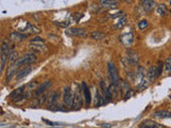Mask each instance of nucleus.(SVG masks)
Segmentation results:
<instances>
[{
	"instance_id": "obj_1",
	"label": "nucleus",
	"mask_w": 171,
	"mask_h": 128,
	"mask_svg": "<svg viewBox=\"0 0 171 128\" xmlns=\"http://www.w3.org/2000/svg\"><path fill=\"white\" fill-rule=\"evenodd\" d=\"M108 73H109V77L111 79V84H112L113 91L118 92L119 84H120V77H119L118 69H117L116 65L112 62H109L108 63Z\"/></svg>"
},
{
	"instance_id": "obj_2",
	"label": "nucleus",
	"mask_w": 171,
	"mask_h": 128,
	"mask_svg": "<svg viewBox=\"0 0 171 128\" xmlns=\"http://www.w3.org/2000/svg\"><path fill=\"white\" fill-rule=\"evenodd\" d=\"M30 47L34 52H44L47 50V46L45 45V41L40 36H35L30 42Z\"/></svg>"
},
{
	"instance_id": "obj_3",
	"label": "nucleus",
	"mask_w": 171,
	"mask_h": 128,
	"mask_svg": "<svg viewBox=\"0 0 171 128\" xmlns=\"http://www.w3.org/2000/svg\"><path fill=\"white\" fill-rule=\"evenodd\" d=\"M84 105V98H82V89L79 84H76V89L74 92V99H73V107L75 109H80Z\"/></svg>"
},
{
	"instance_id": "obj_4",
	"label": "nucleus",
	"mask_w": 171,
	"mask_h": 128,
	"mask_svg": "<svg viewBox=\"0 0 171 128\" xmlns=\"http://www.w3.org/2000/svg\"><path fill=\"white\" fill-rule=\"evenodd\" d=\"M36 61V56L35 53H27V55L23 56L22 58H20V59L17 60L16 62H15V66L17 67V69H20V66H23V65H30L31 63H33V62Z\"/></svg>"
},
{
	"instance_id": "obj_5",
	"label": "nucleus",
	"mask_w": 171,
	"mask_h": 128,
	"mask_svg": "<svg viewBox=\"0 0 171 128\" xmlns=\"http://www.w3.org/2000/svg\"><path fill=\"white\" fill-rule=\"evenodd\" d=\"M11 47L8 43L3 42L2 45H1V72L5 71V63H7L8 59H9V56L11 55Z\"/></svg>"
},
{
	"instance_id": "obj_6",
	"label": "nucleus",
	"mask_w": 171,
	"mask_h": 128,
	"mask_svg": "<svg viewBox=\"0 0 171 128\" xmlns=\"http://www.w3.org/2000/svg\"><path fill=\"white\" fill-rule=\"evenodd\" d=\"M73 99H74V93L72 92L70 87H66L63 90V102L66 107L73 106Z\"/></svg>"
},
{
	"instance_id": "obj_7",
	"label": "nucleus",
	"mask_w": 171,
	"mask_h": 128,
	"mask_svg": "<svg viewBox=\"0 0 171 128\" xmlns=\"http://www.w3.org/2000/svg\"><path fill=\"white\" fill-rule=\"evenodd\" d=\"M25 89H26V85H23V87H20V88L14 90L10 94L9 98H10L11 100H13V102H20V100H23V99H24Z\"/></svg>"
},
{
	"instance_id": "obj_8",
	"label": "nucleus",
	"mask_w": 171,
	"mask_h": 128,
	"mask_svg": "<svg viewBox=\"0 0 171 128\" xmlns=\"http://www.w3.org/2000/svg\"><path fill=\"white\" fill-rule=\"evenodd\" d=\"M18 32H22V33L24 34H39L40 32H41V30H40L38 27L33 26V25L29 24V23H26V25H25L24 28L20 29L18 30Z\"/></svg>"
},
{
	"instance_id": "obj_9",
	"label": "nucleus",
	"mask_w": 171,
	"mask_h": 128,
	"mask_svg": "<svg viewBox=\"0 0 171 128\" xmlns=\"http://www.w3.org/2000/svg\"><path fill=\"white\" fill-rule=\"evenodd\" d=\"M120 90L122 92V94L124 95V98L127 99L132 96L133 92L132 89H130V85L128 84V82H126L125 80H121L120 81Z\"/></svg>"
},
{
	"instance_id": "obj_10",
	"label": "nucleus",
	"mask_w": 171,
	"mask_h": 128,
	"mask_svg": "<svg viewBox=\"0 0 171 128\" xmlns=\"http://www.w3.org/2000/svg\"><path fill=\"white\" fill-rule=\"evenodd\" d=\"M66 34L73 36H79V38H87L88 33L86 32V30L81 28H69L66 30Z\"/></svg>"
},
{
	"instance_id": "obj_11",
	"label": "nucleus",
	"mask_w": 171,
	"mask_h": 128,
	"mask_svg": "<svg viewBox=\"0 0 171 128\" xmlns=\"http://www.w3.org/2000/svg\"><path fill=\"white\" fill-rule=\"evenodd\" d=\"M81 89H82V94H84V102H86V106H90L91 104V93H90V90L88 88L87 83L82 82L81 83Z\"/></svg>"
},
{
	"instance_id": "obj_12",
	"label": "nucleus",
	"mask_w": 171,
	"mask_h": 128,
	"mask_svg": "<svg viewBox=\"0 0 171 128\" xmlns=\"http://www.w3.org/2000/svg\"><path fill=\"white\" fill-rule=\"evenodd\" d=\"M140 3L145 12H152L156 7L155 0H140Z\"/></svg>"
},
{
	"instance_id": "obj_13",
	"label": "nucleus",
	"mask_w": 171,
	"mask_h": 128,
	"mask_svg": "<svg viewBox=\"0 0 171 128\" xmlns=\"http://www.w3.org/2000/svg\"><path fill=\"white\" fill-rule=\"evenodd\" d=\"M139 127L140 128H164V126L156 123L155 121H152V120H145V121H142L141 123H140Z\"/></svg>"
},
{
	"instance_id": "obj_14",
	"label": "nucleus",
	"mask_w": 171,
	"mask_h": 128,
	"mask_svg": "<svg viewBox=\"0 0 171 128\" xmlns=\"http://www.w3.org/2000/svg\"><path fill=\"white\" fill-rule=\"evenodd\" d=\"M51 84H53L51 81H49V80L45 81L43 84H41L40 87H38V88L35 89V91H34V95H35V96H39V95L43 94L46 90H48V89L50 88Z\"/></svg>"
},
{
	"instance_id": "obj_15",
	"label": "nucleus",
	"mask_w": 171,
	"mask_h": 128,
	"mask_svg": "<svg viewBox=\"0 0 171 128\" xmlns=\"http://www.w3.org/2000/svg\"><path fill=\"white\" fill-rule=\"evenodd\" d=\"M27 36H28L27 34L18 32V31H15V32H12V33L9 34V38L13 42H23L25 38H27Z\"/></svg>"
},
{
	"instance_id": "obj_16",
	"label": "nucleus",
	"mask_w": 171,
	"mask_h": 128,
	"mask_svg": "<svg viewBox=\"0 0 171 128\" xmlns=\"http://www.w3.org/2000/svg\"><path fill=\"white\" fill-rule=\"evenodd\" d=\"M31 66H30V65H25L24 67H23L22 69H20V71L17 72V74H16V78L17 79H22V78H24L25 76H27V75H28V74L30 73V72H31Z\"/></svg>"
},
{
	"instance_id": "obj_17",
	"label": "nucleus",
	"mask_w": 171,
	"mask_h": 128,
	"mask_svg": "<svg viewBox=\"0 0 171 128\" xmlns=\"http://www.w3.org/2000/svg\"><path fill=\"white\" fill-rule=\"evenodd\" d=\"M157 77V72H156V65L155 66H151L148 72V79H149L150 82H154L156 80Z\"/></svg>"
},
{
	"instance_id": "obj_18",
	"label": "nucleus",
	"mask_w": 171,
	"mask_h": 128,
	"mask_svg": "<svg viewBox=\"0 0 171 128\" xmlns=\"http://www.w3.org/2000/svg\"><path fill=\"white\" fill-rule=\"evenodd\" d=\"M120 41L124 44V45L128 46V45H130V44L133 43V41H134V36H133V34L130 33H130H125L121 36Z\"/></svg>"
},
{
	"instance_id": "obj_19",
	"label": "nucleus",
	"mask_w": 171,
	"mask_h": 128,
	"mask_svg": "<svg viewBox=\"0 0 171 128\" xmlns=\"http://www.w3.org/2000/svg\"><path fill=\"white\" fill-rule=\"evenodd\" d=\"M99 5L105 8H117L118 1L117 0H99Z\"/></svg>"
},
{
	"instance_id": "obj_20",
	"label": "nucleus",
	"mask_w": 171,
	"mask_h": 128,
	"mask_svg": "<svg viewBox=\"0 0 171 128\" xmlns=\"http://www.w3.org/2000/svg\"><path fill=\"white\" fill-rule=\"evenodd\" d=\"M58 97H59L58 92H53V93H51L50 97H49V100H48V107L53 108V107L57 106V102H58Z\"/></svg>"
},
{
	"instance_id": "obj_21",
	"label": "nucleus",
	"mask_w": 171,
	"mask_h": 128,
	"mask_svg": "<svg viewBox=\"0 0 171 128\" xmlns=\"http://www.w3.org/2000/svg\"><path fill=\"white\" fill-rule=\"evenodd\" d=\"M153 115L156 116V117L165 119V117H171V112L167 111V110H158V111H155Z\"/></svg>"
},
{
	"instance_id": "obj_22",
	"label": "nucleus",
	"mask_w": 171,
	"mask_h": 128,
	"mask_svg": "<svg viewBox=\"0 0 171 128\" xmlns=\"http://www.w3.org/2000/svg\"><path fill=\"white\" fill-rule=\"evenodd\" d=\"M157 13H158L160 16H166V14L168 13V10H167L166 5L160 3V5H157Z\"/></svg>"
},
{
	"instance_id": "obj_23",
	"label": "nucleus",
	"mask_w": 171,
	"mask_h": 128,
	"mask_svg": "<svg viewBox=\"0 0 171 128\" xmlns=\"http://www.w3.org/2000/svg\"><path fill=\"white\" fill-rule=\"evenodd\" d=\"M18 59H20V58H18V53H17L16 51H12L11 52V55L9 56L8 62L10 63V65H13V64H15V62H16Z\"/></svg>"
},
{
	"instance_id": "obj_24",
	"label": "nucleus",
	"mask_w": 171,
	"mask_h": 128,
	"mask_svg": "<svg viewBox=\"0 0 171 128\" xmlns=\"http://www.w3.org/2000/svg\"><path fill=\"white\" fill-rule=\"evenodd\" d=\"M113 89H112V84H110L108 88H106V91H105V98L107 100H111L112 99V95H113Z\"/></svg>"
},
{
	"instance_id": "obj_25",
	"label": "nucleus",
	"mask_w": 171,
	"mask_h": 128,
	"mask_svg": "<svg viewBox=\"0 0 171 128\" xmlns=\"http://www.w3.org/2000/svg\"><path fill=\"white\" fill-rule=\"evenodd\" d=\"M125 25H126V18H125V16L120 17V19H119V20L116 23V25H115V28H116V29H122L123 27L125 26Z\"/></svg>"
},
{
	"instance_id": "obj_26",
	"label": "nucleus",
	"mask_w": 171,
	"mask_h": 128,
	"mask_svg": "<svg viewBox=\"0 0 171 128\" xmlns=\"http://www.w3.org/2000/svg\"><path fill=\"white\" fill-rule=\"evenodd\" d=\"M90 36H91L93 40H103L104 38H105V34L104 33H101V32H99V31H94V32H91L90 33Z\"/></svg>"
},
{
	"instance_id": "obj_27",
	"label": "nucleus",
	"mask_w": 171,
	"mask_h": 128,
	"mask_svg": "<svg viewBox=\"0 0 171 128\" xmlns=\"http://www.w3.org/2000/svg\"><path fill=\"white\" fill-rule=\"evenodd\" d=\"M104 104V98L103 96L101 95L99 91H96V96H95V106L96 107H99L101 105Z\"/></svg>"
},
{
	"instance_id": "obj_28",
	"label": "nucleus",
	"mask_w": 171,
	"mask_h": 128,
	"mask_svg": "<svg viewBox=\"0 0 171 128\" xmlns=\"http://www.w3.org/2000/svg\"><path fill=\"white\" fill-rule=\"evenodd\" d=\"M164 66L166 72L168 73V75H171V57L167 58L166 61L164 62Z\"/></svg>"
},
{
	"instance_id": "obj_29",
	"label": "nucleus",
	"mask_w": 171,
	"mask_h": 128,
	"mask_svg": "<svg viewBox=\"0 0 171 128\" xmlns=\"http://www.w3.org/2000/svg\"><path fill=\"white\" fill-rule=\"evenodd\" d=\"M149 79H143V80L141 81V82H139V84H138V90H145V89L149 87Z\"/></svg>"
},
{
	"instance_id": "obj_30",
	"label": "nucleus",
	"mask_w": 171,
	"mask_h": 128,
	"mask_svg": "<svg viewBox=\"0 0 171 128\" xmlns=\"http://www.w3.org/2000/svg\"><path fill=\"white\" fill-rule=\"evenodd\" d=\"M53 24L57 25L58 27H62V28H68L71 25V21H53Z\"/></svg>"
},
{
	"instance_id": "obj_31",
	"label": "nucleus",
	"mask_w": 171,
	"mask_h": 128,
	"mask_svg": "<svg viewBox=\"0 0 171 128\" xmlns=\"http://www.w3.org/2000/svg\"><path fill=\"white\" fill-rule=\"evenodd\" d=\"M147 27H148V20L147 19H142V20H140L139 23H138V28H139L140 30H145Z\"/></svg>"
},
{
	"instance_id": "obj_32",
	"label": "nucleus",
	"mask_w": 171,
	"mask_h": 128,
	"mask_svg": "<svg viewBox=\"0 0 171 128\" xmlns=\"http://www.w3.org/2000/svg\"><path fill=\"white\" fill-rule=\"evenodd\" d=\"M163 66H164V63L158 62V64L156 65V72H157V77H159L163 73Z\"/></svg>"
},
{
	"instance_id": "obj_33",
	"label": "nucleus",
	"mask_w": 171,
	"mask_h": 128,
	"mask_svg": "<svg viewBox=\"0 0 171 128\" xmlns=\"http://www.w3.org/2000/svg\"><path fill=\"white\" fill-rule=\"evenodd\" d=\"M99 85H101V91H102V93H103V95L105 96V91H106V88H105V83H104V81H101Z\"/></svg>"
},
{
	"instance_id": "obj_34",
	"label": "nucleus",
	"mask_w": 171,
	"mask_h": 128,
	"mask_svg": "<svg viewBox=\"0 0 171 128\" xmlns=\"http://www.w3.org/2000/svg\"><path fill=\"white\" fill-rule=\"evenodd\" d=\"M102 127H105V128H110L111 125H108V124H102Z\"/></svg>"
},
{
	"instance_id": "obj_35",
	"label": "nucleus",
	"mask_w": 171,
	"mask_h": 128,
	"mask_svg": "<svg viewBox=\"0 0 171 128\" xmlns=\"http://www.w3.org/2000/svg\"><path fill=\"white\" fill-rule=\"evenodd\" d=\"M169 2H170V5H171V0H169Z\"/></svg>"
},
{
	"instance_id": "obj_36",
	"label": "nucleus",
	"mask_w": 171,
	"mask_h": 128,
	"mask_svg": "<svg viewBox=\"0 0 171 128\" xmlns=\"http://www.w3.org/2000/svg\"><path fill=\"white\" fill-rule=\"evenodd\" d=\"M170 16H171V9H170Z\"/></svg>"
},
{
	"instance_id": "obj_37",
	"label": "nucleus",
	"mask_w": 171,
	"mask_h": 128,
	"mask_svg": "<svg viewBox=\"0 0 171 128\" xmlns=\"http://www.w3.org/2000/svg\"><path fill=\"white\" fill-rule=\"evenodd\" d=\"M170 98H171V97H170Z\"/></svg>"
}]
</instances>
